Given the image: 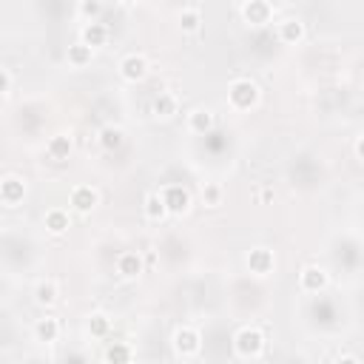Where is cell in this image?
I'll return each instance as SVG.
<instances>
[{"mask_svg": "<svg viewBox=\"0 0 364 364\" xmlns=\"http://www.w3.org/2000/svg\"><path fill=\"white\" fill-rule=\"evenodd\" d=\"M0 80H4V97L12 94V72L9 69H0Z\"/></svg>", "mask_w": 364, "mask_h": 364, "instance_id": "obj_28", "label": "cell"}, {"mask_svg": "<svg viewBox=\"0 0 364 364\" xmlns=\"http://www.w3.org/2000/svg\"><path fill=\"white\" fill-rule=\"evenodd\" d=\"M305 35H307V26H305V21H299V18H285V21L279 23V40L288 43V46L302 43Z\"/></svg>", "mask_w": 364, "mask_h": 364, "instance_id": "obj_9", "label": "cell"}, {"mask_svg": "<svg viewBox=\"0 0 364 364\" xmlns=\"http://www.w3.org/2000/svg\"><path fill=\"white\" fill-rule=\"evenodd\" d=\"M228 100H231V106H234L237 111H248V108H254V106L259 103V86H256L251 77H239V80L231 83Z\"/></svg>", "mask_w": 364, "mask_h": 364, "instance_id": "obj_1", "label": "cell"}, {"mask_svg": "<svg viewBox=\"0 0 364 364\" xmlns=\"http://www.w3.org/2000/svg\"><path fill=\"white\" fill-rule=\"evenodd\" d=\"M72 148H74V142L69 134H55L49 140V157H55V159H69Z\"/></svg>", "mask_w": 364, "mask_h": 364, "instance_id": "obj_19", "label": "cell"}, {"mask_svg": "<svg viewBox=\"0 0 364 364\" xmlns=\"http://www.w3.org/2000/svg\"><path fill=\"white\" fill-rule=\"evenodd\" d=\"M106 361L108 364H131V347L128 344H111L108 350H106Z\"/></svg>", "mask_w": 364, "mask_h": 364, "instance_id": "obj_25", "label": "cell"}, {"mask_svg": "<svg viewBox=\"0 0 364 364\" xmlns=\"http://www.w3.org/2000/svg\"><path fill=\"white\" fill-rule=\"evenodd\" d=\"M203 200H205V205L217 208V205L222 203V188L217 186V182H208V186L203 188Z\"/></svg>", "mask_w": 364, "mask_h": 364, "instance_id": "obj_26", "label": "cell"}, {"mask_svg": "<svg viewBox=\"0 0 364 364\" xmlns=\"http://www.w3.org/2000/svg\"><path fill=\"white\" fill-rule=\"evenodd\" d=\"M145 217H148L151 222H162V220L168 217V205H165L162 194H148V197H145Z\"/></svg>", "mask_w": 364, "mask_h": 364, "instance_id": "obj_17", "label": "cell"}, {"mask_svg": "<svg viewBox=\"0 0 364 364\" xmlns=\"http://www.w3.org/2000/svg\"><path fill=\"white\" fill-rule=\"evenodd\" d=\"M35 336H38L40 341H55V339L60 336V322H57L55 316H43V319H38V324H35Z\"/></svg>", "mask_w": 364, "mask_h": 364, "instance_id": "obj_18", "label": "cell"}, {"mask_svg": "<svg viewBox=\"0 0 364 364\" xmlns=\"http://www.w3.org/2000/svg\"><path fill=\"white\" fill-rule=\"evenodd\" d=\"M214 123H217V114H214L211 108H194V111L188 114V128H191L194 134H208V131L214 128Z\"/></svg>", "mask_w": 364, "mask_h": 364, "instance_id": "obj_13", "label": "cell"}, {"mask_svg": "<svg viewBox=\"0 0 364 364\" xmlns=\"http://www.w3.org/2000/svg\"><path fill=\"white\" fill-rule=\"evenodd\" d=\"M43 225H46V231H49V234H55V237H63V234L69 231L72 220H69V214H66L63 208H52V211H46V217H43Z\"/></svg>", "mask_w": 364, "mask_h": 364, "instance_id": "obj_14", "label": "cell"}, {"mask_svg": "<svg viewBox=\"0 0 364 364\" xmlns=\"http://www.w3.org/2000/svg\"><path fill=\"white\" fill-rule=\"evenodd\" d=\"M154 114H157V117H162V120L174 117V114H176V97L162 91V94L154 100Z\"/></svg>", "mask_w": 364, "mask_h": 364, "instance_id": "obj_22", "label": "cell"}, {"mask_svg": "<svg viewBox=\"0 0 364 364\" xmlns=\"http://www.w3.org/2000/svg\"><path fill=\"white\" fill-rule=\"evenodd\" d=\"M108 330H111V319H108L106 313H91V316H89V333H91L94 339L108 336Z\"/></svg>", "mask_w": 364, "mask_h": 364, "instance_id": "obj_24", "label": "cell"}, {"mask_svg": "<svg viewBox=\"0 0 364 364\" xmlns=\"http://www.w3.org/2000/svg\"><path fill=\"white\" fill-rule=\"evenodd\" d=\"M106 40H108V29L103 26V23H86L83 29H80V43H86V46H91V49H100V46H106Z\"/></svg>", "mask_w": 364, "mask_h": 364, "instance_id": "obj_12", "label": "cell"}, {"mask_svg": "<svg viewBox=\"0 0 364 364\" xmlns=\"http://www.w3.org/2000/svg\"><path fill=\"white\" fill-rule=\"evenodd\" d=\"M336 364H361V361H358L356 356H341V358H339Z\"/></svg>", "mask_w": 364, "mask_h": 364, "instance_id": "obj_30", "label": "cell"}, {"mask_svg": "<svg viewBox=\"0 0 364 364\" xmlns=\"http://www.w3.org/2000/svg\"><path fill=\"white\" fill-rule=\"evenodd\" d=\"M69 66H74V69H86L89 63H91V57H94V49L91 46H86V43H74V46H69Z\"/></svg>", "mask_w": 364, "mask_h": 364, "instance_id": "obj_16", "label": "cell"}, {"mask_svg": "<svg viewBox=\"0 0 364 364\" xmlns=\"http://www.w3.org/2000/svg\"><path fill=\"white\" fill-rule=\"evenodd\" d=\"M77 12L83 18H89V23H94V18L103 12V4H97V0H83V4L77 6Z\"/></svg>", "mask_w": 364, "mask_h": 364, "instance_id": "obj_27", "label": "cell"}, {"mask_svg": "<svg viewBox=\"0 0 364 364\" xmlns=\"http://www.w3.org/2000/svg\"><path fill=\"white\" fill-rule=\"evenodd\" d=\"M159 194H162V200H165V205H168V214L182 217V214L191 208V194L182 188V186H168V188H162Z\"/></svg>", "mask_w": 364, "mask_h": 364, "instance_id": "obj_4", "label": "cell"}, {"mask_svg": "<svg viewBox=\"0 0 364 364\" xmlns=\"http://www.w3.org/2000/svg\"><path fill=\"white\" fill-rule=\"evenodd\" d=\"M120 74L128 83H140L148 74V60L142 55H128V57L120 60Z\"/></svg>", "mask_w": 364, "mask_h": 364, "instance_id": "obj_8", "label": "cell"}, {"mask_svg": "<svg viewBox=\"0 0 364 364\" xmlns=\"http://www.w3.org/2000/svg\"><path fill=\"white\" fill-rule=\"evenodd\" d=\"M23 197H26V182L21 176H15V174L4 176V182H0V200H4V205L6 208H18L23 203Z\"/></svg>", "mask_w": 364, "mask_h": 364, "instance_id": "obj_3", "label": "cell"}, {"mask_svg": "<svg viewBox=\"0 0 364 364\" xmlns=\"http://www.w3.org/2000/svg\"><path fill=\"white\" fill-rule=\"evenodd\" d=\"M200 23H203V15H200L197 6H186V9L179 12V26H182V32H197Z\"/></svg>", "mask_w": 364, "mask_h": 364, "instance_id": "obj_21", "label": "cell"}, {"mask_svg": "<svg viewBox=\"0 0 364 364\" xmlns=\"http://www.w3.org/2000/svg\"><path fill=\"white\" fill-rule=\"evenodd\" d=\"M234 350H237L239 358H256V356H262V350H265V336H262V330H256V327H242V330L234 336Z\"/></svg>", "mask_w": 364, "mask_h": 364, "instance_id": "obj_2", "label": "cell"}, {"mask_svg": "<svg viewBox=\"0 0 364 364\" xmlns=\"http://www.w3.org/2000/svg\"><path fill=\"white\" fill-rule=\"evenodd\" d=\"M174 347L179 356H197L200 353V333L194 327H176L174 333Z\"/></svg>", "mask_w": 364, "mask_h": 364, "instance_id": "obj_7", "label": "cell"}, {"mask_svg": "<svg viewBox=\"0 0 364 364\" xmlns=\"http://www.w3.org/2000/svg\"><path fill=\"white\" fill-rule=\"evenodd\" d=\"M239 15H242L245 23H251V26H265V23H271V18H273V6L265 4V0H251V4H242V6H239Z\"/></svg>", "mask_w": 364, "mask_h": 364, "instance_id": "obj_5", "label": "cell"}, {"mask_svg": "<svg viewBox=\"0 0 364 364\" xmlns=\"http://www.w3.org/2000/svg\"><path fill=\"white\" fill-rule=\"evenodd\" d=\"M327 273L322 271V268H316V265H307L302 273H299V285H302V290H307V293H319V290H324L327 288Z\"/></svg>", "mask_w": 364, "mask_h": 364, "instance_id": "obj_10", "label": "cell"}, {"mask_svg": "<svg viewBox=\"0 0 364 364\" xmlns=\"http://www.w3.org/2000/svg\"><path fill=\"white\" fill-rule=\"evenodd\" d=\"M97 205H100L97 188H91V186H77V188H72V208H74L77 214H91Z\"/></svg>", "mask_w": 364, "mask_h": 364, "instance_id": "obj_6", "label": "cell"}, {"mask_svg": "<svg viewBox=\"0 0 364 364\" xmlns=\"http://www.w3.org/2000/svg\"><path fill=\"white\" fill-rule=\"evenodd\" d=\"M35 302L43 305V307H52V305L57 302V285H55L52 279L38 282V288H35Z\"/></svg>", "mask_w": 364, "mask_h": 364, "instance_id": "obj_20", "label": "cell"}, {"mask_svg": "<svg viewBox=\"0 0 364 364\" xmlns=\"http://www.w3.org/2000/svg\"><path fill=\"white\" fill-rule=\"evenodd\" d=\"M248 268H251V273H256V276H268V273L273 271V251H268V248H254V251L248 254Z\"/></svg>", "mask_w": 364, "mask_h": 364, "instance_id": "obj_11", "label": "cell"}, {"mask_svg": "<svg viewBox=\"0 0 364 364\" xmlns=\"http://www.w3.org/2000/svg\"><path fill=\"white\" fill-rule=\"evenodd\" d=\"M123 128H117V125H106L103 131H100V145L106 148V151H114V148H120L123 145Z\"/></svg>", "mask_w": 364, "mask_h": 364, "instance_id": "obj_23", "label": "cell"}, {"mask_svg": "<svg viewBox=\"0 0 364 364\" xmlns=\"http://www.w3.org/2000/svg\"><path fill=\"white\" fill-rule=\"evenodd\" d=\"M117 273L123 279H137L142 273V256L140 254H120L117 256Z\"/></svg>", "mask_w": 364, "mask_h": 364, "instance_id": "obj_15", "label": "cell"}, {"mask_svg": "<svg viewBox=\"0 0 364 364\" xmlns=\"http://www.w3.org/2000/svg\"><path fill=\"white\" fill-rule=\"evenodd\" d=\"M356 157H358V159H364V134L356 140Z\"/></svg>", "mask_w": 364, "mask_h": 364, "instance_id": "obj_29", "label": "cell"}]
</instances>
